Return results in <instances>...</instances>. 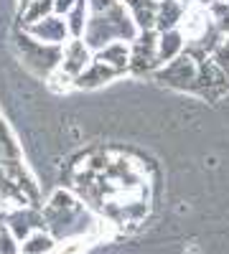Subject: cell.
Segmentation results:
<instances>
[{
  "mask_svg": "<svg viewBox=\"0 0 229 254\" xmlns=\"http://www.w3.org/2000/svg\"><path fill=\"white\" fill-rule=\"evenodd\" d=\"M138 36H140V28L135 26L133 15L128 13V8L122 3L107 13H89V23L84 31V41L94 54L110 44H115V41H128V44H133Z\"/></svg>",
  "mask_w": 229,
  "mask_h": 254,
  "instance_id": "6da1fadb",
  "label": "cell"
},
{
  "mask_svg": "<svg viewBox=\"0 0 229 254\" xmlns=\"http://www.w3.org/2000/svg\"><path fill=\"white\" fill-rule=\"evenodd\" d=\"M122 0H89V13H107L112 8H117Z\"/></svg>",
  "mask_w": 229,
  "mask_h": 254,
  "instance_id": "ffe728a7",
  "label": "cell"
},
{
  "mask_svg": "<svg viewBox=\"0 0 229 254\" xmlns=\"http://www.w3.org/2000/svg\"><path fill=\"white\" fill-rule=\"evenodd\" d=\"M181 3H183L186 8H194V5H199V8H209L214 0H181Z\"/></svg>",
  "mask_w": 229,
  "mask_h": 254,
  "instance_id": "7402d4cb",
  "label": "cell"
},
{
  "mask_svg": "<svg viewBox=\"0 0 229 254\" xmlns=\"http://www.w3.org/2000/svg\"><path fill=\"white\" fill-rule=\"evenodd\" d=\"M20 41V51H23V61L36 71L49 76L61 66V56H64V46H51V44H41L33 36L23 33L18 38Z\"/></svg>",
  "mask_w": 229,
  "mask_h": 254,
  "instance_id": "7a4b0ae2",
  "label": "cell"
},
{
  "mask_svg": "<svg viewBox=\"0 0 229 254\" xmlns=\"http://www.w3.org/2000/svg\"><path fill=\"white\" fill-rule=\"evenodd\" d=\"M186 51V36L181 28H173V31H163L160 38H158V59H160V66L168 64L173 59H178L181 54Z\"/></svg>",
  "mask_w": 229,
  "mask_h": 254,
  "instance_id": "8fae6325",
  "label": "cell"
},
{
  "mask_svg": "<svg viewBox=\"0 0 229 254\" xmlns=\"http://www.w3.org/2000/svg\"><path fill=\"white\" fill-rule=\"evenodd\" d=\"M87 13H89V0H76V5L67 15L72 38H84V31H87V23H89V15Z\"/></svg>",
  "mask_w": 229,
  "mask_h": 254,
  "instance_id": "4fadbf2b",
  "label": "cell"
},
{
  "mask_svg": "<svg viewBox=\"0 0 229 254\" xmlns=\"http://www.w3.org/2000/svg\"><path fill=\"white\" fill-rule=\"evenodd\" d=\"M94 59L110 64L112 69H117L122 74L130 71V46H128V41H115V44H110V46H105L102 51H97Z\"/></svg>",
  "mask_w": 229,
  "mask_h": 254,
  "instance_id": "7c38bea8",
  "label": "cell"
},
{
  "mask_svg": "<svg viewBox=\"0 0 229 254\" xmlns=\"http://www.w3.org/2000/svg\"><path fill=\"white\" fill-rule=\"evenodd\" d=\"M74 5H76V0H54V13L56 15H69Z\"/></svg>",
  "mask_w": 229,
  "mask_h": 254,
  "instance_id": "44dd1931",
  "label": "cell"
},
{
  "mask_svg": "<svg viewBox=\"0 0 229 254\" xmlns=\"http://www.w3.org/2000/svg\"><path fill=\"white\" fill-rule=\"evenodd\" d=\"M158 38L160 33L153 28V31H140V36L133 41V46H130V71L133 74H148L160 66Z\"/></svg>",
  "mask_w": 229,
  "mask_h": 254,
  "instance_id": "277c9868",
  "label": "cell"
},
{
  "mask_svg": "<svg viewBox=\"0 0 229 254\" xmlns=\"http://www.w3.org/2000/svg\"><path fill=\"white\" fill-rule=\"evenodd\" d=\"M209 13L214 18L217 28L224 36H229V0H214V3L209 5Z\"/></svg>",
  "mask_w": 229,
  "mask_h": 254,
  "instance_id": "e0dca14e",
  "label": "cell"
},
{
  "mask_svg": "<svg viewBox=\"0 0 229 254\" xmlns=\"http://www.w3.org/2000/svg\"><path fill=\"white\" fill-rule=\"evenodd\" d=\"M0 160H20V147L3 120H0Z\"/></svg>",
  "mask_w": 229,
  "mask_h": 254,
  "instance_id": "2e32d148",
  "label": "cell"
},
{
  "mask_svg": "<svg viewBox=\"0 0 229 254\" xmlns=\"http://www.w3.org/2000/svg\"><path fill=\"white\" fill-rule=\"evenodd\" d=\"M56 249V242L51 234H46V231H36V234H31L23 244H20V254H49Z\"/></svg>",
  "mask_w": 229,
  "mask_h": 254,
  "instance_id": "9a60e30c",
  "label": "cell"
},
{
  "mask_svg": "<svg viewBox=\"0 0 229 254\" xmlns=\"http://www.w3.org/2000/svg\"><path fill=\"white\" fill-rule=\"evenodd\" d=\"M122 5L128 8V13L133 15L135 26L140 31H153L155 28L160 0H122Z\"/></svg>",
  "mask_w": 229,
  "mask_h": 254,
  "instance_id": "ba28073f",
  "label": "cell"
},
{
  "mask_svg": "<svg viewBox=\"0 0 229 254\" xmlns=\"http://www.w3.org/2000/svg\"><path fill=\"white\" fill-rule=\"evenodd\" d=\"M212 61L217 64V66L229 76V36H224L222 38V44L217 46V51L212 54Z\"/></svg>",
  "mask_w": 229,
  "mask_h": 254,
  "instance_id": "ac0fdd59",
  "label": "cell"
},
{
  "mask_svg": "<svg viewBox=\"0 0 229 254\" xmlns=\"http://www.w3.org/2000/svg\"><path fill=\"white\" fill-rule=\"evenodd\" d=\"M0 254H20V247L15 244V237L5 229H0Z\"/></svg>",
  "mask_w": 229,
  "mask_h": 254,
  "instance_id": "d6986e66",
  "label": "cell"
},
{
  "mask_svg": "<svg viewBox=\"0 0 229 254\" xmlns=\"http://www.w3.org/2000/svg\"><path fill=\"white\" fill-rule=\"evenodd\" d=\"M183 18H186V5L181 3V0H160L158 20H155V31L163 33V31L181 28Z\"/></svg>",
  "mask_w": 229,
  "mask_h": 254,
  "instance_id": "30bf717a",
  "label": "cell"
},
{
  "mask_svg": "<svg viewBox=\"0 0 229 254\" xmlns=\"http://www.w3.org/2000/svg\"><path fill=\"white\" fill-rule=\"evenodd\" d=\"M8 224H10V234L20 242H26L31 237V229H44L46 216L38 214V211L31 208V206H20L18 211H13V214L8 216Z\"/></svg>",
  "mask_w": 229,
  "mask_h": 254,
  "instance_id": "52a82bcc",
  "label": "cell"
},
{
  "mask_svg": "<svg viewBox=\"0 0 229 254\" xmlns=\"http://www.w3.org/2000/svg\"><path fill=\"white\" fill-rule=\"evenodd\" d=\"M26 33L33 36L36 41H41V44H51V46H67L72 41L67 15H56V13L44 18V20H38V23H33V26H28Z\"/></svg>",
  "mask_w": 229,
  "mask_h": 254,
  "instance_id": "5b68a950",
  "label": "cell"
},
{
  "mask_svg": "<svg viewBox=\"0 0 229 254\" xmlns=\"http://www.w3.org/2000/svg\"><path fill=\"white\" fill-rule=\"evenodd\" d=\"M28 3H33V0H20V8H26Z\"/></svg>",
  "mask_w": 229,
  "mask_h": 254,
  "instance_id": "603a6c76",
  "label": "cell"
},
{
  "mask_svg": "<svg viewBox=\"0 0 229 254\" xmlns=\"http://www.w3.org/2000/svg\"><path fill=\"white\" fill-rule=\"evenodd\" d=\"M49 15H54V0H33L26 8H20V20H23L26 28L49 18Z\"/></svg>",
  "mask_w": 229,
  "mask_h": 254,
  "instance_id": "5bb4252c",
  "label": "cell"
},
{
  "mask_svg": "<svg viewBox=\"0 0 229 254\" xmlns=\"http://www.w3.org/2000/svg\"><path fill=\"white\" fill-rule=\"evenodd\" d=\"M94 61L92 56V49L87 46L84 38H72L69 44L64 46V56H61V71H64L67 76L76 79L79 74H84V69L89 66V64Z\"/></svg>",
  "mask_w": 229,
  "mask_h": 254,
  "instance_id": "8992f818",
  "label": "cell"
},
{
  "mask_svg": "<svg viewBox=\"0 0 229 254\" xmlns=\"http://www.w3.org/2000/svg\"><path fill=\"white\" fill-rule=\"evenodd\" d=\"M120 74H122V71L112 69L110 64L94 59L89 66L84 69V74H79V76L74 79V87H76V89H94V87H99V84H105V81H112V79L120 76Z\"/></svg>",
  "mask_w": 229,
  "mask_h": 254,
  "instance_id": "9c48e42d",
  "label": "cell"
},
{
  "mask_svg": "<svg viewBox=\"0 0 229 254\" xmlns=\"http://www.w3.org/2000/svg\"><path fill=\"white\" fill-rule=\"evenodd\" d=\"M199 64L194 56L189 54H181L178 59L163 64V69L155 71V79L165 87H173V89H196V81H199Z\"/></svg>",
  "mask_w": 229,
  "mask_h": 254,
  "instance_id": "3957f363",
  "label": "cell"
}]
</instances>
